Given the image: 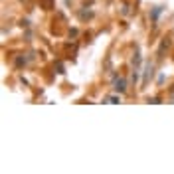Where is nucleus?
<instances>
[{
	"label": "nucleus",
	"instance_id": "f257e3e1",
	"mask_svg": "<svg viewBox=\"0 0 174 174\" xmlns=\"http://www.w3.org/2000/svg\"><path fill=\"white\" fill-rule=\"evenodd\" d=\"M115 85H117V87H115V91H121V93L125 91V81H123V79H121V81H117Z\"/></svg>",
	"mask_w": 174,
	"mask_h": 174
}]
</instances>
